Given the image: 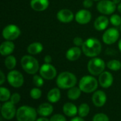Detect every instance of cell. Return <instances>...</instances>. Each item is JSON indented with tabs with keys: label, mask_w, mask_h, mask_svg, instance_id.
<instances>
[{
	"label": "cell",
	"mask_w": 121,
	"mask_h": 121,
	"mask_svg": "<svg viewBox=\"0 0 121 121\" xmlns=\"http://www.w3.org/2000/svg\"><path fill=\"white\" fill-rule=\"evenodd\" d=\"M35 121H50V120H48L47 118L43 117V118H39L38 119H37Z\"/></svg>",
	"instance_id": "cell-41"
},
{
	"label": "cell",
	"mask_w": 121,
	"mask_h": 121,
	"mask_svg": "<svg viewBox=\"0 0 121 121\" xmlns=\"http://www.w3.org/2000/svg\"><path fill=\"white\" fill-rule=\"evenodd\" d=\"M11 93L9 90L5 87L0 88V101L1 102H6L11 98Z\"/></svg>",
	"instance_id": "cell-28"
},
{
	"label": "cell",
	"mask_w": 121,
	"mask_h": 121,
	"mask_svg": "<svg viewBox=\"0 0 121 121\" xmlns=\"http://www.w3.org/2000/svg\"><path fill=\"white\" fill-rule=\"evenodd\" d=\"M99 83L102 88H108L111 87L113 83V76L110 72L104 71L99 75Z\"/></svg>",
	"instance_id": "cell-14"
},
{
	"label": "cell",
	"mask_w": 121,
	"mask_h": 121,
	"mask_svg": "<svg viewBox=\"0 0 121 121\" xmlns=\"http://www.w3.org/2000/svg\"><path fill=\"white\" fill-rule=\"evenodd\" d=\"M37 113L35 108L28 106H23L18 108L16 116L18 121H35Z\"/></svg>",
	"instance_id": "cell-4"
},
{
	"label": "cell",
	"mask_w": 121,
	"mask_h": 121,
	"mask_svg": "<svg viewBox=\"0 0 121 121\" xmlns=\"http://www.w3.org/2000/svg\"><path fill=\"white\" fill-rule=\"evenodd\" d=\"M107 67L113 71H119L121 68V62L116 59L111 60L107 63Z\"/></svg>",
	"instance_id": "cell-29"
},
{
	"label": "cell",
	"mask_w": 121,
	"mask_h": 121,
	"mask_svg": "<svg viewBox=\"0 0 121 121\" xmlns=\"http://www.w3.org/2000/svg\"></svg>",
	"instance_id": "cell-46"
},
{
	"label": "cell",
	"mask_w": 121,
	"mask_h": 121,
	"mask_svg": "<svg viewBox=\"0 0 121 121\" xmlns=\"http://www.w3.org/2000/svg\"><path fill=\"white\" fill-rule=\"evenodd\" d=\"M107 101V96L103 91H96L92 96V102L98 108L104 106Z\"/></svg>",
	"instance_id": "cell-15"
},
{
	"label": "cell",
	"mask_w": 121,
	"mask_h": 121,
	"mask_svg": "<svg viewBox=\"0 0 121 121\" xmlns=\"http://www.w3.org/2000/svg\"><path fill=\"white\" fill-rule=\"evenodd\" d=\"M30 97L34 99V100H38L39 99L41 96H42V91L41 90L36 87V88H33L30 90Z\"/></svg>",
	"instance_id": "cell-31"
},
{
	"label": "cell",
	"mask_w": 121,
	"mask_h": 121,
	"mask_svg": "<svg viewBox=\"0 0 121 121\" xmlns=\"http://www.w3.org/2000/svg\"><path fill=\"white\" fill-rule=\"evenodd\" d=\"M82 50L78 46H73L69 48L66 52V58L70 61H74L79 58Z\"/></svg>",
	"instance_id": "cell-18"
},
{
	"label": "cell",
	"mask_w": 121,
	"mask_h": 121,
	"mask_svg": "<svg viewBox=\"0 0 121 121\" xmlns=\"http://www.w3.org/2000/svg\"><path fill=\"white\" fill-rule=\"evenodd\" d=\"M47 98L50 103H55L58 102L61 98V93H60V89L57 88H54L50 90L49 92L48 93Z\"/></svg>",
	"instance_id": "cell-23"
},
{
	"label": "cell",
	"mask_w": 121,
	"mask_h": 121,
	"mask_svg": "<svg viewBox=\"0 0 121 121\" xmlns=\"http://www.w3.org/2000/svg\"><path fill=\"white\" fill-rule=\"evenodd\" d=\"M15 49V45L12 41H5L0 46V53L3 56L11 55Z\"/></svg>",
	"instance_id": "cell-17"
},
{
	"label": "cell",
	"mask_w": 121,
	"mask_h": 121,
	"mask_svg": "<svg viewBox=\"0 0 121 121\" xmlns=\"http://www.w3.org/2000/svg\"><path fill=\"white\" fill-rule=\"evenodd\" d=\"M44 78L40 75L35 74L33 77V83L38 88L42 87L44 84Z\"/></svg>",
	"instance_id": "cell-30"
},
{
	"label": "cell",
	"mask_w": 121,
	"mask_h": 121,
	"mask_svg": "<svg viewBox=\"0 0 121 121\" xmlns=\"http://www.w3.org/2000/svg\"><path fill=\"white\" fill-rule=\"evenodd\" d=\"M64 113L69 117H74L78 113V108L72 103H66L63 106Z\"/></svg>",
	"instance_id": "cell-22"
},
{
	"label": "cell",
	"mask_w": 121,
	"mask_h": 121,
	"mask_svg": "<svg viewBox=\"0 0 121 121\" xmlns=\"http://www.w3.org/2000/svg\"><path fill=\"white\" fill-rule=\"evenodd\" d=\"M109 24V20L106 16H100L96 19L94 26L96 30L97 31H104L106 29Z\"/></svg>",
	"instance_id": "cell-20"
},
{
	"label": "cell",
	"mask_w": 121,
	"mask_h": 121,
	"mask_svg": "<svg viewBox=\"0 0 121 121\" xmlns=\"http://www.w3.org/2000/svg\"><path fill=\"white\" fill-rule=\"evenodd\" d=\"M50 121H67L65 117L61 114H55L51 117Z\"/></svg>",
	"instance_id": "cell-35"
},
{
	"label": "cell",
	"mask_w": 121,
	"mask_h": 121,
	"mask_svg": "<svg viewBox=\"0 0 121 121\" xmlns=\"http://www.w3.org/2000/svg\"><path fill=\"white\" fill-rule=\"evenodd\" d=\"M16 108L15 107V104L11 103V101L5 102L1 108V113L2 117L6 120H11L16 116Z\"/></svg>",
	"instance_id": "cell-10"
},
{
	"label": "cell",
	"mask_w": 121,
	"mask_h": 121,
	"mask_svg": "<svg viewBox=\"0 0 121 121\" xmlns=\"http://www.w3.org/2000/svg\"><path fill=\"white\" fill-rule=\"evenodd\" d=\"M40 75L45 80H52L57 76V70L50 63H44L40 68Z\"/></svg>",
	"instance_id": "cell-11"
},
{
	"label": "cell",
	"mask_w": 121,
	"mask_h": 121,
	"mask_svg": "<svg viewBox=\"0 0 121 121\" xmlns=\"http://www.w3.org/2000/svg\"><path fill=\"white\" fill-rule=\"evenodd\" d=\"M21 65L23 71L30 75H35L40 68L38 60L29 55H25L21 58Z\"/></svg>",
	"instance_id": "cell-3"
},
{
	"label": "cell",
	"mask_w": 121,
	"mask_h": 121,
	"mask_svg": "<svg viewBox=\"0 0 121 121\" xmlns=\"http://www.w3.org/2000/svg\"><path fill=\"white\" fill-rule=\"evenodd\" d=\"M93 1L94 0H84L83 1V6L86 9L91 8L93 6Z\"/></svg>",
	"instance_id": "cell-37"
},
{
	"label": "cell",
	"mask_w": 121,
	"mask_h": 121,
	"mask_svg": "<svg viewBox=\"0 0 121 121\" xmlns=\"http://www.w3.org/2000/svg\"><path fill=\"white\" fill-rule=\"evenodd\" d=\"M94 1H100V0H94Z\"/></svg>",
	"instance_id": "cell-45"
},
{
	"label": "cell",
	"mask_w": 121,
	"mask_h": 121,
	"mask_svg": "<svg viewBox=\"0 0 121 121\" xmlns=\"http://www.w3.org/2000/svg\"><path fill=\"white\" fill-rule=\"evenodd\" d=\"M20 100H21V96L18 93H13L11 95V98H10V101L11 103H13V104H15V105L17 104V103H18L19 101H20Z\"/></svg>",
	"instance_id": "cell-34"
},
{
	"label": "cell",
	"mask_w": 121,
	"mask_h": 121,
	"mask_svg": "<svg viewBox=\"0 0 121 121\" xmlns=\"http://www.w3.org/2000/svg\"><path fill=\"white\" fill-rule=\"evenodd\" d=\"M16 58L14 56L9 55L4 60V65L6 68L9 70H13L16 66Z\"/></svg>",
	"instance_id": "cell-26"
},
{
	"label": "cell",
	"mask_w": 121,
	"mask_h": 121,
	"mask_svg": "<svg viewBox=\"0 0 121 121\" xmlns=\"http://www.w3.org/2000/svg\"><path fill=\"white\" fill-rule=\"evenodd\" d=\"M91 14L89 11L86 9H81L77 12L74 18L78 24L81 25H84L89 24L91 21Z\"/></svg>",
	"instance_id": "cell-13"
},
{
	"label": "cell",
	"mask_w": 121,
	"mask_h": 121,
	"mask_svg": "<svg viewBox=\"0 0 121 121\" xmlns=\"http://www.w3.org/2000/svg\"><path fill=\"white\" fill-rule=\"evenodd\" d=\"M57 18L62 23H69L74 19V14L69 9H63L57 12Z\"/></svg>",
	"instance_id": "cell-16"
},
{
	"label": "cell",
	"mask_w": 121,
	"mask_h": 121,
	"mask_svg": "<svg viewBox=\"0 0 121 121\" xmlns=\"http://www.w3.org/2000/svg\"><path fill=\"white\" fill-rule=\"evenodd\" d=\"M93 121H109V118L104 113H97L93 117Z\"/></svg>",
	"instance_id": "cell-33"
},
{
	"label": "cell",
	"mask_w": 121,
	"mask_h": 121,
	"mask_svg": "<svg viewBox=\"0 0 121 121\" xmlns=\"http://www.w3.org/2000/svg\"><path fill=\"white\" fill-rule=\"evenodd\" d=\"M120 36L119 31L116 28H111L107 29L103 34L102 39L104 43L107 45H111L116 43Z\"/></svg>",
	"instance_id": "cell-12"
},
{
	"label": "cell",
	"mask_w": 121,
	"mask_h": 121,
	"mask_svg": "<svg viewBox=\"0 0 121 121\" xmlns=\"http://www.w3.org/2000/svg\"><path fill=\"white\" fill-rule=\"evenodd\" d=\"M117 9H118V11L121 14V2L117 6Z\"/></svg>",
	"instance_id": "cell-42"
},
{
	"label": "cell",
	"mask_w": 121,
	"mask_h": 121,
	"mask_svg": "<svg viewBox=\"0 0 121 121\" xmlns=\"http://www.w3.org/2000/svg\"><path fill=\"white\" fill-rule=\"evenodd\" d=\"M5 80H6V77L4 72L2 71H0V85H2L4 83Z\"/></svg>",
	"instance_id": "cell-38"
},
{
	"label": "cell",
	"mask_w": 121,
	"mask_h": 121,
	"mask_svg": "<svg viewBox=\"0 0 121 121\" xmlns=\"http://www.w3.org/2000/svg\"><path fill=\"white\" fill-rule=\"evenodd\" d=\"M82 50L84 54L88 57L94 58L99 56L102 50L101 42L95 38H89L84 41L82 46Z\"/></svg>",
	"instance_id": "cell-1"
},
{
	"label": "cell",
	"mask_w": 121,
	"mask_h": 121,
	"mask_svg": "<svg viewBox=\"0 0 121 121\" xmlns=\"http://www.w3.org/2000/svg\"><path fill=\"white\" fill-rule=\"evenodd\" d=\"M98 85V81L96 78L92 76H85L80 79L79 87L82 92L91 93L97 89Z\"/></svg>",
	"instance_id": "cell-5"
},
{
	"label": "cell",
	"mask_w": 121,
	"mask_h": 121,
	"mask_svg": "<svg viewBox=\"0 0 121 121\" xmlns=\"http://www.w3.org/2000/svg\"><path fill=\"white\" fill-rule=\"evenodd\" d=\"M7 81L13 88H20L24 83L23 74L16 70H11L7 75Z\"/></svg>",
	"instance_id": "cell-7"
},
{
	"label": "cell",
	"mask_w": 121,
	"mask_h": 121,
	"mask_svg": "<svg viewBox=\"0 0 121 121\" xmlns=\"http://www.w3.org/2000/svg\"><path fill=\"white\" fill-rule=\"evenodd\" d=\"M110 22L115 26H119L121 25V17L118 14H113L110 18Z\"/></svg>",
	"instance_id": "cell-32"
},
{
	"label": "cell",
	"mask_w": 121,
	"mask_h": 121,
	"mask_svg": "<svg viewBox=\"0 0 121 121\" xmlns=\"http://www.w3.org/2000/svg\"><path fill=\"white\" fill-rule=\"evenodd\" d=\"M113 1V3H115L116 4H119L121 3V0H112Z\"/></svg>",
	"instance_id": "cell-43"
},
{
	"label": "cell",
	"mask_w": 121,
	"mask_h": 121,
	"mask_svg": "<svg viewBox=\"0 0 121 121\" xmlns=\"http://www.w3.org/2000/svg\"><path fill=\"white\" fill-rule=\"evenodd\" d=\"M106 68V63L104 60L100 58H91L87 64V68L89 72L93 76H99L103 73Z\"/></svg>",
	"instance_id": "cell-6"
},
{
	"label": "cell",
	"mask_w": 121,
	"mask_h": 121,
	"mask_svg": "<svg viewBox=\"0 0 121 121\" xmlns=\"http://www.w3.org/2000/svg\"><path fill=\"white\" fill-rule=\"evenodd\" d=\"M21 35L20 29L14 24H9L6 26L2 31V36L5 40L13 41Z\"/></svg>",
	"instance_id": "cell-8"
},
{
	"label": "cell",
	"mask_w": 121,
	"mask_h": 121,
	"mask_svg": "<svg viewBox=\"0 0 121 121\" xmlns=\"http://www.w3.org/2000/svg\"><path fill=\"white\" fill-rule=\"evenodd\" d=\"M90 111V107L87 103H82L78 108V114L79 117L84 118L87 116Z\"/></svg>",
	"instance_id": "cell-27"
},
{
	"label": "cell",
	"mask_w": 121,
	"mask_h": 121,
	"mask_svg": "<svg viewBox=\"0 0 121 121\" xmlns=\"http://www.w3.org/2000/svg\"><path fill=\"white\" fill-rule=\"evenodd\" d=\"M77 83V78L76 76L70 72L65 71L60 73L56 80V83L58 88L61 89H69Z\"/></svg>",
	"instance_id": "cell-2"
},
{
	"label": "cell",
	"mask_w": 121,
	"mask_h": 121,
	"mask_svg": "<svg viewBox=\"0 0 121 121\" xmlns=\"http://www.w3.org/2000/svg\"><path fill=\"white\" fill-rule=\"evenodd\" d=\"M118 48H119V50H120V51H121V39L118 42Z\"/></svg>",
	"instance_id": "cell-44"
},
{
	"label": "cell",
	"mask_w": 121,
	"mask_h": 121,
	"mask_svg": "<svg viewBox=\"0 0 121 121\" xmlns=\"http://www.w3.org/2000/svg\"><path fill=\"white\" fill-rule=\"evenodd\" d=\"M97 10L102 14L110 15L112 14L116 9V4L113 1L110 0H100L97 4Z\"/></svg>",
	"instance_id": "cell-9"
},
{
	"label": "cell",
	"mask_w": 121,
	"mask_h": 121,
	"mask_svg": "<svg viewBox=\"0 0 121 121\" xmlns=\"http://www.w3.org/2000/svg\"><path fill=\"white\" fill-rule=\"evenodd\" d=\"M43 50V46L40 42H33L30 44L27 48L28 53L31 55H37L38 53H40Z\"/></svg>",
	"instance_id": "cell-24"
},
{
	"label": "cell",
	"mask_w": 121,
	"mask_h": 121,
	"mask_svg": "<svg viewBox=\"0 0 121 121\" xmlns=\"http://www.w3.org/2000/svg\"><path fill=\"white\" fill-rule=\"evenodd\" d=\"M30 7L36 11H43L49 6L48 0H31Z\"/></svg>",
	"instance_id": "cell-19"
},
{
	"label": "cell",
	"mask_w": 121,
	"mask_h": 121,
	"mask_svg": "<svg viewBox=\"0 0 121 121\" xmlns=\"http://www.w3.org/2000/svg\"><path fill=\"white\" fill-rule=\"evenodd\" d=\"M70 121H84V120L82 118V117H75L74 118H72Z\"/></svg>",
	"instance_id": "cell-40"
},
{
	"label": "cell",
	"mask_w": 121,
	"mask_h": 121,
	"mask_svg": "<svg viewBox=\"0 0 121 121\" xmlns=\"http://www.w3.org/2000/svg\"><path fill=\"white\" fill-rule=\"evenodd\" d=\"M84 40L81 38V37H79V36H77L75 37L74 39H73V43L76 46H78V47H80V46H82V45L84 44Z\"/></svg>",
	"instance_id": "cell-36"
},
{
	"label": "cell",
	"mask_w": 121,
	"mask_h": 121,
	"mask_svg": "<svg viewBox=\"0 0 121 121\" xmlns=\"http://www.w3.org/2000/svg\"><path fill=\"white\" fill-rule=\"evenodd\" d=\"M53 106L48 103H44L40 104L38 109H37V112L38 113L43 116V117H47L50 116L52 112H53Z\"/></svg>",
	"instance_id": "cell-21"
},
{
	"label": "cell",
	"mask_w": 121,
	"mask_h": 121,
	"mask_svg": "<svg viewBox=\"0 0 121 121\" xmlns=\"http://www.w3.org/2000/svg\"><path fill=\"white\" fill-rule=\"evenodd\" d=\"M44 62L45 63H50L52 62V57L50 55H46L44 57Z\"/></svg>",
	"instance_id": "cell-39"
},
{
	"label": "cell",
	"mask_w": 121,
	"mask_h": 121,
	"mask_svg": "<svg viewBox=\"0 0 121 121\" xmlns=\"http://www.w3.org/2000/svg\"><path fill=\"white\" fill-rule=\"evenodd\" d=\"M82 91L81 89L79 88V87H72L71 88H69L68 90V92H67V97L70 100H72V101H75V100H77L80 96H81V93H82Z\"/></svg>",
	"instance_id": "cell-25"
}]
</instances>
